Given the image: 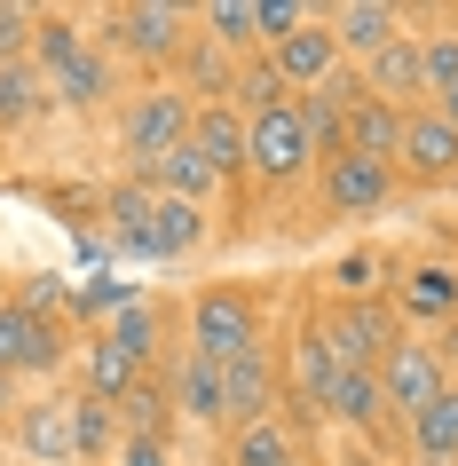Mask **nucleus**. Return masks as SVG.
<instances>
[{
  "label": "nucleus",
  "mask_w": 458,
  "mask_h": 466,
  "mask_svg": "<svg viewBox=\"0 0 458 466\" xmlns=\"http://www.w3.org/2000/svg\"><path fill=\"white\" fill-rule=\"evenodd\" d=\"M269 348V317L261 300L238 293V285H206V293L190 300V356H206V364H238V356H261Z\"/></svg>",
  "instance_id": "nucleus-1"
},
{
  "label": "nucleus",
  "mask_w": 458,
  "mask_h": 466,
  "mask_svg": "<svg viewBox=\"0 0 458 466\" xmlns=\"http://www.w3.org/2000/svg\"><path fill=\"white\" fill-rule=\"evenodd\" d=\"M190 119H198L190 87H174V79H167V87H143V96L127 103V119H119V158L135 174H150L174 143H190Z\"/></svg>",
  "instance_id": "nucleus-2"
},
{
  "label": "nucleus",
  "mask_w": 458,
  "mask_h": 466,
  "mask_svg": "<svg viewBox=\"0 0 458 466\" xmlns=\"http://www.w3.org/2000/svg\"><path fill=\"white\" fill-rule=\"evenodd\" d=\"M309 167H316V143H309V127H300V103H277L261 119H245V174H253V182L285 190V182H300Z\"/></svg>",
  "instance_id": "nucleus-3"
},
{
  "label": "nucleus",
  "mask_w": 458,
  "mask_h": 466,
  "mask_svg": "<svg viewBox=\"0 0 458 466\" xmlns=\"http://www.w3.org/2000/svg\"><path fill=\"white\" fill-rule=\"evenodd\" d=\"M103 25H111L103 40L119 56H135V64H167V56L190 48V8H174V0H127Z\"/></svg>",
  "instance_id": "nucleus-4"
},
{
  "label": "nucleus",
  "mask_w": 458,
  "mask_h": 466,
  "mask_svg": "<svg viewBox=\"0 0 458 466\" xmlns=\"http://www.w3.org/2000/svg\"><path fill=\"white\" fill-rule=\"evenodd\" d=\"M395 182H403V174L387 167V158H363V150H332V158H324V174H316V198H324V214L356 221V214H380L387 198H395Z\"/></svg>",
  "instance_id": "nucleus-5"
},
{
  "label": "nucleus",
  "mask_w": 458,
  "mask_h": 466,
  "mask_svg": "<svg viewBox=\"0 0 458 466\" xmlns=\"http://www.w3.org/2000/svg\"><path fill=\"white\" fill-rule=\"evenodd\" d=\"M324 340H332V356L348 371H380L387 364V348L403 340V332H395V300H340L332 317H324Z\"/></svg>",
  "instance_id": "nucleus-6"
},
{
  "label": "nucleus",
  "mask_w": 458,
  "mask_h": 466,
  "mask_svg": "<svg viewBox=\"0 0 458 466\" xmlns=\"http://www.w3.org/2000/svg\"><path fill=\"white\" fill-rule=\"evenodd\" d=\"M395 174H403V182H419V190H443V182H458V127L443 119L434 103L403 111V143H395Z\"/></svg>",
  "instance_id": "nucleus-7"
},
{
  "label": "nucleus",
  "mask_w": 458,
  "mask_h": 466,
  "mask_svg": "<svg viewBox=\"0 0 458 466\" xmlns=\"http://www.w3.org/2000/svg\"><path fill=\"white\" fill-rule=\"evenodd\" d=\"M0 371L8 380H48V371H64V317H32L16 300H0Z\"/></svg>",
  "instance_id": "nucleus-8"
},
{
  "label": "nucleus",
  "mask_w": 458,
  "mask_h": 466,
  "mask_svg": "<svg viewBox=\"0 0 458 466\" xmlns=\"http://www.w3.org/2000/svg\"><path fill=\"white\" fill-rule=\"evenodd\" d=\"M443 388H451V371H443V348H434V340H395V348H387L380 395H387V411H395V419H419Z\"/></svg>",
  "instance_id": "nucleus-9"
},
{
  "label": "nucleus",
  "mask_w": 458,
  "mask_h": 466,
  "mask_svg": "<svg viewBox=\"0 0 458 466\" xmlns=\"http://www.w3.org/2000/svg\"><path fill=\"white\" fill-rule=\"evenodd\" d=\"M16 427V451L32 466H79V427H72V395H32L8 411Z\"/></svg>",
  "instance_id": "nucleus-10"
},
{
  "label": "nucleus",
  "mask_w": 458,
  "mask_h": 466,
  "mask_svg": "<svg viewBox=\"0 0 458 466\" xmlns=\"http://www.w3.org/2000/svg\"><path fill=\"white\" fill-rule=\"evenodd\" d=\"M395 317L427 324V332H451L458 324V261H443V253L411 261V269L395 277Z\"/></svg>",
  "instance_id": "nucleus-11"
},
{
  "label": "nucleus",
  "mask_w": 458,
  "mask_h": 466,
  "mask_svg": "<svg viewBox=\"0 0 458 466\" xmlns=\"http://www.w3.org/2000/svg\"><path fill=\"white\" fill-rule=\"evenodd\" d=\"M269 72L285 79V96H309V87H324L332 72H348V56H340L332 25L316 16V25H300L292 40H277V48H269Z\"/></svg>",
  "instance_id": "nucleus-12"
},
{
  "label": "nucleus",
  "mask_w": 458,
  "mask_h": 466,
  "mask_svg": "<svg viewBox=\"0 0 458 466\" xmlns=\"http://www.w3.org/2000/svg\"><path fill=\"white\" fill-rule=\"evenodd\" d=\"M324 25H332L348 64H371L387 40H403V8H387V0H340V8H324Z\"/></svg>",
  "instance_id": "nucleus-13"
},
{
  "label": "nucleus",
  "mask_w": 458,
  "mask_h": 466,
  "mask_svg": "<svg viewBox=\"0 0 458 466\" xmlns=\"http://www.w3.org/2000/svg\"><path fill=\"white\" fill-rule=\"evenodd\" d=\"M363 72V96L395 103V111H419L427 103V72H419V32H403V40H387L371 64H356Z\"/></svg>",
  "instance_id": "nucleus-14"
},
{
  "label": "nucleus",
  "mask_w": 458,
  "mask_h": 466,
  "mask_svg": "<svg viewBox=\"0 0 458 466\" xmlns=\"http://www.w3.org/2000/svg\"><path fill=\"white\" fill-rule=\"evenodd\" d=\"M190 150L214 167V182H245V119L229 103H198L190 119Z\"/></svg>",
  "instance_id": "nucleus-15"
},
{
  "label": "nucleus",
  "mask_w": 458,
  "mask_h": 466,
  "mask_svg": "<svg viewBox=\"0 0 458 466\" xmlns=\"http://www.w3.org/2000/svg\"><path fill=\"white\" fill-rule=\"evenodd\" d=\"M269 395H277L269 348H261V356H238V364H221V427H253V419H269Z\"/></svg>",
  "instance_id": "nucleus-16"
},
{
  "label": "nucleus",
  "mask_w": 458,
  "mask_h": 466,
  "mask_svg": "<svg viewBox=\"0 0 458 466\" xmlns=\"http://www.w3.org/2000/svg\"><path fill=\"white\" fill-rule=\"evenodd\" d=\"M103 96H111V56H103L96 40H87L64 72H48V103H64V111H96Z\"/></svg>",
  "instance_id": "nucleus-17"
},
{
  "label": "nucleus",
  "mask_w": 458,
  "mask_h": 466,
  "mask_svg": "<svg viewBox=\"0 0 458 466\" xmlns=\"http://www.w3.org/2000/svg\"><path fill=\"white\" fill-rule=\"evenodd\" d=\"M332 380H340V356H332V340H324V324H300V340H292V395H300L309 411H324Z\"/></svg>",
  "instance_id": "nucleus-18"
},
{
  "label": "nucleus",
  "mask_w": 458,
  "mask_h": 466,
  "mask_svg": "<svg viewBox=\"0 0 458 466\" xmlns=\"http://www.w3.org/2000/svg\"><path fill=\"white\" fill-rule=\"evenodd\" d=\"M135 182H150L158 198H182V206H206V198L221 190V182H214V167H206V158H198L190 143H174L167 158H158L150 174H135Z\"/></svg>",
  "instance_id": "nucleus-19"
},
{
  "label": "nucleus",
  "mask_w": 458,
  "mask_h": 466,
  "mask_svg": "<svg viewBox=\"0 0 458 466\" xmlns=\"http://www.w3.org/2000/svg\"><path fill=\"white\" fill-rule=\"evenodd\" d=\"M206 246V206H182V198H158L150 206V261H182V253Z\"/></svg>",
  "instance_id": "nucleus-20"
},
{
  "label": "nucleus",
  "mask_w": 458,
  "mask_h": 466,
  "mask_svg": "<svg viewBox=\"0 0 458 466\" xmlns=\"http://www.w3.org/2000/svg\"><path fill=\"white\" fill-rule=\"evenodd\" d=\"M395 143H403V111L380 96H363L356 111H348V135H340V150H363V158H387L395 167Z\"/></svg>",
  "instance_id": "nucleus-21"
},
{
  "label": "nucleus",
  "mask_w": 458,
  "mask_h": 466,
  "mask_svg": "<svg viewBox=\"0 0 458 466\" xmlns=\"http://www.w3.org/2000/svg\"><path fill=\"white\" fill-rule=\"evenodd\" d=\"M324 411H332L340 427H363V435H371V427H380V419H387V395H380V371H348V364H340V380H332V395H324Z\"/></svg>",
  "instance_id": "nucleus-22"
},
{
  "label": "nucleus",
  "mask_w": 458,
  "mask_h": 466,
  "mask_svg": "<svg viewBox=\"0 0 458 466\" xmlns=\"http://www.w3.org/2000/svg\"><path fill=\"white\" fill-rule=\"evenodd\" d=\"M403 435H411V451H419V459L458 466V388H443L419 419H403Z\"/></svg>",
  "instance_id": "nucleus-23"
},
{
  "label": "nucleus",
  "mask_w": 458,
  "mask_h": 466,
  "mask_svg": "<svg viewBox=\"0 0 458 466\" xmlns=\"http://www.w3.org/2000/svg\"><path fill=\"white\" fill-rule=\"evenodd\" d=\"M150 206H158L150 182H119V190H111V238H119V253H135V261H150Z\"/></svg>",
  "instance_id": "nucleus-24"
},
{
  "label": "nucleus",
  "mask_w": 458,
  "mask_h": 466,
  "mask_svg": "<svg viewBox=\"0 0 458 466\" xmlns=\"http://www.w3.org/2000/svg\"><path fill=\"white\" fill-rule=\"evenodd\" d=\"M174 403H182L198 427H221V364L182 356V364H174Z\"/></svg>",
  "instance_id": "nucleus-25"
},
{
  "label": "nucleus",
  "mask_w": 458,
  "mask_h": 466,
  "mask_svg": "<svg viewBox=\"0 0 458 466\" xmlns=\"http://www.w3.org/2000/svg\"><path fill=\"white\" fill-rule=\"evenodd\" d=\"M48 111V79L32 72V64H0V135H16Z\"/></svg>",
  "instance_id": "nucleus-26"
},
{
  "label": "nucleus",
  "mask_w": 458,
  "mask_h": 466,
  "mask_svg": "<svg viewBox=\"0 0 458 466\" xmlns=\"http://www.w3.org/2000/svg\"><path fill=\"white\" fill-rule=\"evenodd\" d=\"M229 466H292V435L277 427V419L229 427Z\"/></svg>",
  "instance_id": "nucleus-27"
},
{
  "label": "nucleus",
  "mask_w": 458,
  "mask_h": 466,
  "mask_svg": "<svg viewBox=\"0 0 458 466\" xmlns=\"http://www.w3.org/2000/svg\"><path fill=\"white\" fill-rule=\"evenodd\" d=\"M72 427H79V466H103L111 459V435H119V403L72 395Z\"/></svg>",
  "instance_id": "nucleus-28"
},
{
  "label": "nucleus",
  "mask_w": 458,
  "mask_h": 466,
  "mask_svg": "<svg viewBox=\"0 0 458 466\" xmlns=\"http://www.w3.org/2000/svg\"><path fill=\"white\" fill-rule=\"evenodd\" d=\"M79 48H87V32H79L72 16H40V32H32V72H40V79L64 72Z\"/></svg>",
  "instance_id": "nucleus-29"
},
{
  "label": "nucleus",
  "mask_w": 458,
  "mask_h": 466,
  "mask_svg": "<svg viewBox=\"0 0 458 466\" xmlns=\"http://www.w3.org/2000/svg\"><path fill=\"white\" fill-rule=\"evenodd\" d=\"M198 25H206L214 48H253V40H261V32H253V0H206Z\"/></svg>",
  "instance_id": "nucleus-30"
},
{
  "label": "nucleus",
  "mask_w": 458,
  "mask_h": 466,
  "mask_svg": "<svg viewBox=\"0 0 458 466\" xmlns=\"http://www.w3.org/2000/svg\"><path fill=\"white\" fill-rule=\"evenodd\" d=\"M103 340H111V348H127L135 364H150V348H158V309H150V300H135V309H119V317L103 324Z\"/></svg>",
  "instance_id": "nucleus-31"
},
{
  "label": "nucleus",
  "mask_w": 458,
  "mask_h": 466,
  "mask_svg": "<svg viewBox=\"0 0 458 466\" xmlns=\"http://www.w3.org/2000/svg\"><path fill=\"white\" fill-rule=\"evenodd\" d=\"M419 72H427V96H451L458 87V32H427L419 40Z\"/></svg>",
  "instance_id": "nucleus-32"
},
{
  "label": "nucleus",
  "mask_w": 458,
  "mask_h": 466,
  "mask_svg": "<svg viewBox=\"0 0 458 466\" xmlns=\"http://www.w3.org/2000/svg\"><path fill=\"white\" fill-rule=\"evenodd\" d=\"M32 32H40V8L0 0V64H32Z\"/></svg>",
  "instance_id": "nucleus-33"
},
{
  "label": "nucleus",
  "mask_w": 458,
  "mask_h": 466,
  "mask_svg": "<svg viewBox=\"0 0 458 466\" xmlns=\"http://www.w3.org/2000/svg\"><path fill=\"white\" fill-rule=\"evenodd\" d=\"M300 25H316L309 0H253V32H261L269 48H277V40H292Z\"/></svg>",
  "instance_id": "nucleus-34"
},
{
  "label": "nucleus",
  "mask_w": 458,
  "mask_h": 466,
  "mask_svg": "<svg viewBox=\"0 0 458 466\" xmlns=\"http://www.w3.org/2000/svg\"><path fill=\"white\" fill-rule=\"evenodd\" d=\"M143 300V285H119V277H87L72 293V309H96V317H119V309H135Z\"/></svg>",
  "instance_id": "nucleus-35"
},
{
  "label": "nucleus",
  "mask_w": 458,
  "mask_h": 466,
  "mask_svg": "<svg viewBox=\"0 0 458 466\" xmlns=\"http://www.w3.org/2000/svg\"><path fill=\"white\" fill-rule=\"evenodd\" d=\"M16 309H32V317H56V309H72V285H64V277H25Z\"/></svg>",
  "instance_id": "nucleus-36"
},
{
  "label": "nucleus",
  "mask_w": 458,
  "mask_h": 466,
  "mask_svg": "<svg viewBox=\"0 0 458 466\" xmlns=\"http://www.w3.org/2000/svg\"><path fill=\"white\" fill-rule=\"evenodd\" d=\"M119 466H167V435H119Z\"/></svg>",
  "instance_id": "nucleus-37"
},
{
  "label": "nucleus",
  "mask_w": 458,
  "mask_h": 466,
  "mask_svg": "<svg viewBox=\"0 0 458 466\" xmlns=\"http://www.w3.org/2000/svg\"><path fill=\"white\" fill-rule=\"evenodd\" d=\"M371 269H380V261H371V253H340V285H348V300H363V285H371Z\"/></svg>",
  "instance_id": "nucleus-38"
},
{
  "label": "nucleus",
  "mask_w": 458,
  "mask_h": 466,
  "mask_svg": "<svg viewBox=\"0 0 458 466\" xmlns=\"http://www.w3.org/2000/svg\"><path fill=\"white\" fill-rule=\"evenodd\" d=\"M434 111H443V119L458 127V87H451V96H434Z\"/></svg>",
  "instance_id": "nucleus-39"
},
{
  "label": "nucleus",
  "mask_w": 458,
  "mask_h": 466,
  "mask_svg": "<svg viewBox=\"0 0 458 466\" xmlns=\"http://www.w3.org/2000/svg\"><path fill=\"white\" fill-rule=\"evenodd\" d=\"M0 411H16V380L8 371H0Z\"/></svg>",
  "instance_id": "nucleus-40"
},
{
  "label": "nucleus",
  "mask_w": 458,
  "mask_h": 466,
  "mask_svg": "<svg viewBox=\"0 0 458 466\" xmlns=\"http://www.w3.org/2000/svg\"><path fill=\"white\" fill-rule=\"evenodd\" d=\"M419 466H443V459H419Z\"/></svg>",
  "instance_id": "nucleus-41"
}]
</instances>
